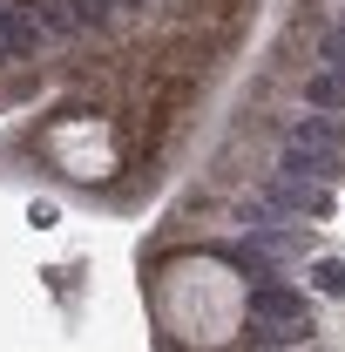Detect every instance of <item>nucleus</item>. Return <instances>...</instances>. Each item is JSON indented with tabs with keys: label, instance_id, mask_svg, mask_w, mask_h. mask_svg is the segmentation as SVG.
Listing matches in <instances>:
<instances>
[{
	"label": "nucleus",
	"instance_id": "obj_5",
	"mask_svg": "<svg viewBox=\"0 0 345 352\" xmlns=\"http://www.w3.org/2000/svg\"><path fill=\"white\" fill-rule=\"evenodd\" d=\"M311 298H345V258H311Z\"/></svg>",
	"mask_w": 345,
	"mask_h": 352
},
{
	"label": "nucleus",
	"instance_id": "obj_8",
	"mask_svg": "<svg viewBox=\"0 0 345 352\" xmlns=\"http://www.w3.org/2000/svg\"><path fill=\"white\" fill-rule=\"evenodd\" d=\"M258 352H264V346H258Z\"/></svg>",
	"mask_w": 345,
	"mask_h": 352
},
{
	"label": "nucleus",
	"instance_id": "obj_7",
	"mask_svg": "<svg viewBox=\"0 0 345 352\" xmlns=\"http://www.w3.org/2000/svg\"><path fill=\"white\" fill-rule=\"evenodd\" d=\"M109 7H115V14H142L149 0H109Z\"/></svg>",
	"mask_w": 345,
	"mask_h": 352
},
{
	"label": "nucleus",
	"instance_id": "obj_1",
	"mask_svg": "<svg viewBox=\"0 0 345 352\" xmlns=\"http://www.w3.org/2000/svg\"><path fill=\"white\" fill-rule=\"evenodd\" d=\"M251 325H258V346L264 352L298 346L304 325H311V298H298V292L278 285V278H258V285H251Z\"/></svg>",
	"mask_w": 345,
	"mask_h": 352
},
{
	"label": "nucleus",
	"instance_id": "obj_4",
	"mask_svg": "<svg viewBox=\"0 0 345 352\" xmlns=\"http://www.w3.org/2000/svg\"><path fill=\"white\" fill-rule=\"evenodd\" d=\"M304 116H339L345 122V82L339 75H311L304 82Z\"/></svg>",
	"mask_w": 345,
	"mask_h": 352
},
{
	"label": "nucleus",
	"instance_id": "obj_3",
	"mask_svg": "<svg viewBox=\"0 0 345 352\" xmlns=\"http://www.w3.org/2000/svg\"><path fill=\"white\" fill-rule=\"evenodd\" d=\"M291 149H325V156H345V122L339 116H298L291 129H285Z\"/></svg>",
	"mask_w": 345,
	"mask_h": 352
},
{
	"label": "nucleus",
	"instance_id": "obj_6",
	"mask_svg": "<svg viewBox=\"0 0 345 352\" xmlns=\"http://www.w3.org/2000/svg\"><path fill=\"white\" fill-rule=\"evenodd\" d=\"M318 75H339V82H345V21L318 34Z\"/></svg>",
	"mask_w": 345,
	"mask_h": 352
},
{
	"label": "nucleus",
	"instance_id": "obj_2",
	"mask_svg": "<svg viewBox=\"0 0 345 352\" xmlns=\"http://www.w3.org/2000/svg\"><path fill=\"white\" fill-rule=\"evenodd\" d=\"M251 210H264V217H325V210H332V190H325V183H298V176H285V170H271L258 183V204H251Z\"/></svg>",
	"mask_w": 345,
	"mask_h": 352
}]
</instances>
